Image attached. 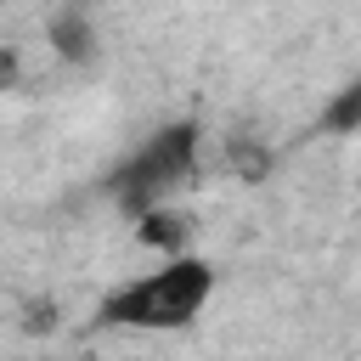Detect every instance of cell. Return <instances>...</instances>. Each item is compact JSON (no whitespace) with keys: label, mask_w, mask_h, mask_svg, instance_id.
I'll return each instance as SVG.
<instances>
[{"label":"cell","mask_w":361,"mask_h":361,"mask_svg":"<svg viewBox=\"0 0 361 361\" xmlns=\"http://www.w3.org/2000/svg\"><path fill=\"white\" fill-rule=\"evenodd\" d=\"M11 85H17V51L0 45V90H11Z\"/></svg>","instance_id":"8992f818"},{"label":"cell","mask_w":361,"mask_h":361,"mask_svg":"<svg viewBox=\"0 0 361 361\" xmlns=\"http://www.w3.org/2000/svg\"><path fill=\"white\" fill-rule=\"evenodd\" d=\"M51 45H56L68 62H85V56L96 51V34H90V23H85L79 11H62V17H51Z\"/></svg>","instance_id":"3957f363"},{"label":"cell","mask_w":361,"mask_h":361,"mask_svg":"<svg viewBox=\"0 0 361 361\" xmlns=\"http://www.w3.org/2000/svg\"><path fill=\"white\" fill-rule=\"evenodd\" d=\"M192 158H197V130H192V124H169V130H158V135H152V141L113 175L118 203H124L130 214L158 209V197H169V192L192 175Z\"/></svg>","instance_id":"7a4b0ae2"},{"label":"cell","mask_w":361,"mask_h":361,"mask_svg":"<svg viewBox=\"0 0 361 361\" xmlns=\"http://www.w3.org/2000/svg\"><path fill=\"white\" fill-rule=\"evenodd\" d=\"M322 124L327 130H338V135H350V130H361V79H350L333 102H327V113H322Z\"/></svg>","instance_id":"277c9868"},{"label":"cell","mask_w":361,"mask_h":361,"mask_svg":"<svg viewBox=\"0 0 361 361\" xmlns=\"http://www.w3.org/2000/svg\"><path fill=\"white\" fill-rule=\"evenodd\" d=\"M141 243H152V248H180V243H186V220H175L169 209H147V214H141Z\"/></svg>","instance_id":"5b68a950"},{"label":"cell","mask_w":361,"mask_h":361,"mask_svg":"<svg viewBox=\"0 0 361 361\" xmlns=\"http://www.w3.org/2000/svg\"><path fill=\"white\" fill-rule=\"evenodd\" d=\"M209 293H214V271L203 259H192V254H175L158 271H147V276L124 282L118 293H107L102 322L107 327H135V333H175V327L197 322Z\"/></svg>","instance_id":"6da1fadb"}]
</instances>
